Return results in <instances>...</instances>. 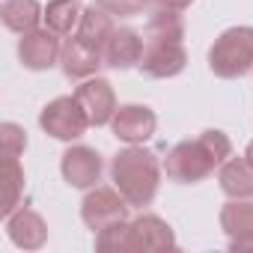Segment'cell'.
<instances>
[{
  "instance_id": "obj_1",
  "label": "cell",
  "mask_w": 253,
  "mask_h": 253,
  "mask_svg": "<svg viewBox=\"0 0 253 253\" xmlns=\"http://www.w3.org/2000/svg\"><path fill=\"white\" fill-rule=\"evenodd\" d=\"M229 155H232V140L220 128H206L194 140H182L167 152L164 173L170 182L197 185V182L209 179Z\"/></svg>"
},
{
  "instance_id": "obj_2",
  "label": "cell",
  "mask_w": 253,
  "mask_h": 253,
  "mask_svg": "<svg viewBox=\"0 0 253 253\" xmlns=\"http://www.w3.org/2000/svg\"><path fill=\"white\" fill-rule=\"evenodd\" d=\"M161 161L155 152L143 146H128L113 155L110 161V182L119 188V194L128 200V206L143 209L155 200L161 185Z\"/></svg>"
},
{
  "instance_id": "obj_3",
  "label": "cell",
  "mask_w": 253,
  "mask_h": 253,
  "mask_svg": "<svg viewBox=\"0 0 253 253\" xmlns=\"http://www.w3.org/2000/svg\"><path fill=\"white\" fill-rule=\"evenodd\" d=\"M209 69L223 81L244 78L253 69V27L238 24L223 30L209 48Z\"/></svg>"
},
{
  "instance_id": "obj_4",
  "label": "cell",
  "mask_w": 253,
  "mask_h": 253,
  "mask_svg": "<svg viewBox=\"0 0 253 253\" xmlns=\"http://www.w3.org/2000/svg\"><path fill=\"white\" fill-rule=\"evenodd\" d=\"M39 128L48 137H54V140L72 143V140H78V137L86 134L89 119H86L81 101L72 92V95H57V98H51L42 107V113H39Z\"/></svg>"
},
{
  "instance_id": "obj_5",
  "label": "cell",
  "mask_w": 253,
  "mask_h": 253,
  "mask_svg": "<svg viewBox=\"0 0 253 253\" xmlns=\"http://www.w3.org/2000/svg\"><path fill=\"white\" fill-rule=\"evenodd\" d=\"M128 200L119 194V188H89L86 197L81 200V217L86 223V229H92V235L110 223H119V220H128Z\"/></svg>"
},
{
  "instance_id": "obj_6",
  "label": "cell",
  "mask_w": 253,
  "mask_h": 253,
  "mask_svg": "<svg viewBox=\"0 0 253 253\" xmlns=\"http://www.w3.org/2000/svg\"><path fill=\"white\" fill-rule=\"evenodd\" d=\"M155 128H158V116L146 104H119L110 119L113 137L128 146H143L155 134Z\"/></svg>"
},
{
  "instance_id": "obj_7",
  "label": "cell",
  "mask_w": 253,
  "mask_h": 253,
  "mask_svg": "<svg viewBox=\"0 0 253 253\" xmlns=\"http://www.w3.org/2000/svg\"><path fill=\"white\" fill-rule=\"evenodd\" d=\"M173 247H176V232L164 217L137 214L134 220H128V241H125V250H131V253H158V250H173Z\"/></svg>"
},
{
  "instance_id": "obj_8",
  "label": "cell",
  "mask_w": 253,
  "mask_h": 253,
  "mask_svg": "<svg viewBox=\"0 0 253 253\" xmlns=\"http://www.w3.org/2000/svg\"><path fill=\"white\" fill-rule=\"evenodd\" d=\"M63 36H57L48 27H36L30 33H24L18 39V60L24 69L30 72H48L54 66H60V54H63Z\"/></svg>"
},
{
  "instance_id": "obj_9",
  "label": "cell",
  "mask_w": 253,
  "mask_h": 253,
  "mask_svg": "<svg viewBox=\"0 0 253 253\" xmlns=\"http://www.w3.org/2000/svg\"><path fill=\"white\" fill-rule=\"evenodd\" d=\"M60 173L69 188L89 191L98 185V179L104 173V158L92 146H69L60 158Z\"/></svg>"
},
{
  "instance_id": "obj_10",
  "label": "cell",
  "mask_w": 253,
  "mask_h": 253,
  "mask_svg": "<svg viewBox=\"0 0 253 253\" xmlns=\"http://www.w3.org/2000/svg\"><path fill=\"white\" fill-rule=\"evenodd\" d=\"M75 98L81 101L89 125H95V128H98V125H110V119H113V113L119 107L110 81L107 78H98V75L81 81V86L75 89Z\"/></svg>"
},
{
  "instance_id": "obj_11",
  "label": "cell",
  "mask_w": 253,
  "mask_h": 253,
  "mask_svg": "<svg viewBox=\"0 0 253 253\" xmlns=\"http://www.w3.org/2000/svg\"><path fill=\"white\" fill-rule=\"evenodd\" d=\"M188 66V51L182 42H146L143 57H140V72L155 81H167L182 75Z\"/></svg>"
},
{
  "instance_id": "obj_12",
  "label": "cell",
  "mask_w": 253,
  "mask_h": 253,
  "mask_svg": "<svg viewBox=\"0 0 253 253\" xmlns=\"http://www.w3.org/2000/svg\"><path fill=\"white\" fill-rule=\"evenodd\" d=\"M143 48H146V39L137 30H131V27H113L110 39L101 48V57H104V66L107 69L125 72V69L140 66Z\"/></svg>"
},
{
  "instance_id": "obj_13",
  "label": "cell",
  "mask_w": 253,
  "mask_h": 253,
  "mask_svg": "<svg viewBox=\"0 0 253 253\" xmlns=\"http://www.w3.org/2000/svg\"><path fill=\"white\" fill-rule=\"evenodd\" d=\"M3 223H6L9 241L15 247H21V250H39L48 241V223H45V217L39 211L27 209V206H18L9 217H3Z\"/></svg>"
},
{
  "instance_id": "obj_14",
  "label": "cell",
  "mask_w": 253,
  "mask_h": 253,
  "mask_svg": "<svg viewBox=\"0 0 253 253\" xmlns=\"http://www.w3.org/2000/svg\"><path fill=\"white\" fill-rule=\"evenodd\" d=\"M220 229L229 235V250H253V200H229L220 209Z\"/></svg>"
},
{
  "instance_id": "obj_15",
  "label": "cell",
  "mask_w": 253,
  "mask_h": 253,
  "mask_svg": "<svg viewBox=\"0 0 253 253\" xmlns=\"http://www.w3.org/2000/svg\"><path fill=\"white\" fill-rule=\"evenodd\" d=\"M104 66L101 51L84 45L81 39H66L63 42V54H60V69L69 81H86L92 75H98V69Z\"/></svg>"
},
{
  "instance_id": "obj_16",
  "label": "cell",
  "mask_w": 253,
  "mask_h": 253,
  "mask_svg": "<svg viewBox=\"0 0 253 253\" xmlns=\"http://www.w3.org/2000/svg\"><path fill=\"white\" fill-rule=\"evenodd\" d=\"M217 185L229 200H253V164L241 158H226L217 167Z\"/></svg>"
},
{
  "instance_id": "obj_17",
  "label": "cell",
  "mask_w": 253,
  "mask_h": 253,
  "mask_svg": "<svg viewBox=\"0 0 253 253\" xmlns=\"http://www.w3.org/2000/svg\"><path fill=\"white\" fill-rule=\"evenodd\" d=\"M0 18H3L6 30L24 36V33L36 30L45 21V9L39 6V0H3V6H0Z\"/></svg>"
},
{
  "instance_id": "obj_18",
  "label": "cell",
  "mask_w": 253,
  "mask_h": 253,
  "mask_svg": "<svg viewBox=\"0 0 253 253\" xmlns=\"http://www.w3.org/2000/svg\"><path fill=\"white\" fill-rule=\"evenodd\" d=\"M110 33H113V15H110V12H104L98 3H92V6H86V9H84L81 24H78V30H75L72 36H75V39H81L84 45H89V48L101 51V48H104V42L110 39Z\"/></svg>"
},
{
  "instance_id": "obj_19",
  "label": "cell",
  "mask_w": 253,
  "mask_h": 253,
  "mask_svg": "<svg viewBox=\"0 0 253 253\" xmlns=\"http://www.w3.org/2000/svg\"><path fill=\"white\" fill-rule=\"evenodd\" d=\"M84 3L81 0H48L45 6V27L54 30L57 36H72L81 24L84 15Z\"/></svg>"
},
{
  "instance_id": "obj_20",
  "label": "cell",
  "mask_w": 253,
  "mask_h": 253,
  "mask_svg": "<svg viewBox=\"0 0 253 253\" xmlns=\"http://www.w3.org/2000/svg\"><path fill=\"white\" fill-rule=\"evenodd\" d=\"M146 42H182L185 39V21L176 9H155L146 21Z\"/></svg>"
},
{
  "instance_id": "obj_21",
  "label": "cell",
  "mask_w": 253,
  "mask_h": 253,
  "mask_svg": "<svg viewBox=\"0 0 253 253\" xmlns=\"http://www.w3.org/2000/svg\"><path fill=\"white\" fill-rule=\"evenodd\" d=\"M21 194H24V167L18 164V158H6V197H3V217H9V214L21 206Z\"/></svg>"
},
{
  "instance_id": "obj_22",
  "label": "cell",
  "mask_w": 253,
  "mask_h": 253,
  "mask_svg": "<svg viewBox=\"0 0 253 253\" xmlns=\"http://www.w3.org/2000/svg\"><path fill=\"white\" fill-rule=\"evenodd\" d=\"M125 241H128V220L110 223L95 232V250H101V253H122Z\"/></svg>"
},
{
  "instance_id": "obj_23",
  "label": "cell",
  "mask_w": 253,
  "mask_h": 253,
  "mask_svg": "<svg viewBox=\"0 0 253 253\" xmlns=\"http://www.w3.org/2000/svg\"><path fill=\"white\" fill-rule=\"evenodd\" d=\"M0 140H3V155L6 158H18L27 149V131L15 122H3L0 125Z\"/></svg>"
},
{
  "instance_id": "obj_24",
  "label": "cell",
  "mask_w": 253,
  "mask_h": 253,
  "mask_svg": "<svg viewBox=\"0 0 253 253\" xmlns=\"http://www.w3.org/2000/svg\"><path fill=\"white\" fill-rule=\"evenodd\" d=\"M95 3L113 18H134L149 6V0H95Z\"/></svg>"
},
{
  "instance_id": "obj_25",
  "label": "cell",
  "mask_w": 253,
  "mask_h": 253,
  "mask_svg": "<svg viewBox=\"0 0 253 253\" xmlns=\"http://www.w3.org/2000/svg\"><path fill=\"white\" fill-rule=\"evenodd\" d=\"M158 3V9H176V12H182V9H188L194 0H155Z\"/></svg>"
},
{
  "instance_id": "obj_26",
  "label": "cell",
  "mask_w": 253,
  "mask_h": 253,
  "mask_svg": "<svg viewBox=\"0 0 253 253\" xmlns=\"http://www.w3.org/2000/svg\"><path fill=\"white\" fill-rule=\"evenodd\" d=\"M244 158H247V161H250V164H253V140H250V143H247V149H244Z\"/></svg>"
}]
</instances>
